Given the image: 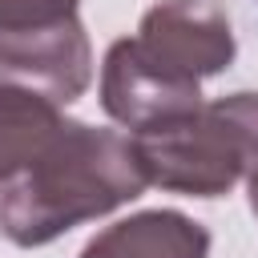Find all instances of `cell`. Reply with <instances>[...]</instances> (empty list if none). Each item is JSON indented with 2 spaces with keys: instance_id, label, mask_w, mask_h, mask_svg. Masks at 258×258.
Segmentation results:
<instances>
[{
  "instance_id": "obj_1",
  "label": "cell",
  "mask_w": 258,
  "mask_h": 258,
  "mask_svg": "<svg viewBox=\"0 0 258 258\" xmlns=\"http://www.w3.org/2000/svg\"><path fill=\"white\" fill-rule=\"evenodd\" d=\"M145 194V173L129 133L64 121L56 141L8 185H0V230L32 250L69 234L81 222L105 218Z\"/></svg>"
},
{
  "instance_id": "obj_7",
  "label": "cell",
  "mask_w": 258,
  "mask_h": 258,
  "mask_svg": "<svg viewBox=\"0 0 258 258\" xmlns=\"http://www.w3.org/2000/svg\"><path fill=\"white\" fill-rule=\"evenodd\" d=\"M64 113L60 105L0 85V185H8L12 177H20L64 129Z\"/></svg>"
},
{
  "instance_id": "obj_9",
  "label": "cell",
  "mask_w": 258,
  "mask_h": 258,
  "mask_svg": "<svg viewBox=\"0 0 258 258\" xmlns=\"http://www.w3.org/2000/svg\"><path fill=\"white\" fill-rule=\"evenodd\" d=\"M246 198H250V210H254V218H258V173L246 177Z\"/></svg>"
},
{
  "instance_id": "obj_6",
  "label": "cell",
  "mask_w": 258,
  "mask_h": 258,
  "mask_svg": "<svg viewBox=\"0 0 258 258\" xmlns=\"http://www.w3.org/2000/svg\"><path fill=\"white\" fill-rule=\"evenodd\" d=\"M81 258H210V230L181 210H141L89 238Z\"/></svg>"
},
{
  "instance_id": "obj_8",
  "label": "cell",
  "mask_w": 258,
  "mask_h": 258,
  "mask_svg": "<svg viewBox=\"0 0 258 258\" xmlns=\"http://www.w3.org/2000/svg\"><path fill=\"white\" fill-rule=\"evenodd\" d=\"M81 0H0V28H40L77 16Z\"/></svg>"
},
{
  "instance_id": "obj_2",
  "label": "cell",
  "mask_w": 258,
  "mask_h": 258,
  "mask_svg": "<svg viewBox=\"0 0 258 258\" xmlns=\"http://www.w3.org/2000/svg\"><path fill=\"white\" fill-rule=\"evenodd\" d=\"M145 185L185 198H222L254 173V153L230 101H202L194 113L129 133Z\"/></svg>"
},
{
  "instance_id": "obj_3",
  "label": "cell",
  "mask_w": 258,
  "mask_h": 258,
  "mask_svg": "<svg viewBox=\"0 0 258 258\" xmlns=\"http://www.w3.org/2000/svg\"><path fill=\"white\" fill-rule=\"evenodd\" d=\"M133 40L161 69L198 85L226 73L238 56L234 24L222 0H157L145 8Z\"/></svg>"
},
{
  "instance_id": "obj_5",
  "label": "cell",
  "mask_w": 258,
  "mask_h": 258,
  "mask_svg": "<svg viewBox=\"0 0 258 258\" xmlns=\"http://www.w3.org/2000/svg\"><path fill=\"white\" fill-rule=\"evenodd\" d=\"M198 105H202V85L161 69L153 56L141 52L133 36L109 44L101 60V109L121 129L141 133L149 125L194 113Z\"/></svg>"
},
{
  "instance_id": "obj_4",
  "label": "cell",
  "mask_w": 258,
  "mask_h": 258,
  "mask_svg": "<svg viewBox=\"0 0 258 258\" xmlns=\"http://www.w3.org/2000/svg\"><path fill=\"white\" fill-rule=\"evenodd\" d=\"M0 85L73 105L93 85V44L81 16L40 28H0Z\"/></svg>"
}]
</instances>
